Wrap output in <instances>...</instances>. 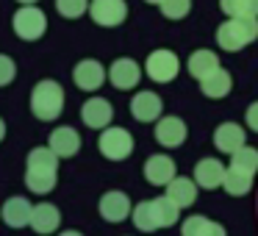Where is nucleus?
<instances>
[{"mask_svg":"<svg viewBox=\"0 0 258 236\" xmlns=\"http://www.w3.org/2000/svg\"><path fill=\"white\" fill-rule=\"evenodd\" d=\"M153 206H156V219H158V228H172V225L178 222L180 208L175 206V203L169 200L167 195H164V197H156V200H153Z\"/></svg>","mask_w":258,"mask_h":236,"instance_id":"27","label":"nucleus"},{"mask_svg":"<svg viewBox=\"0 0 258 236\" xmlns=\"http://www.w3.org/2000/svg\"><path fill=\"white\" fill-rule=\"evenodd\" d=\"M145 70L156 84H169V81H175V75H178L180 62L172 50H153L145 62Z\"/></svg>","mask_w":258,"mask_h":236,"instance_id":"6","label":"nucleus"},{"mask_svg":"<svg viewBox=\"0 0 258 236\" xmlns=\"http://www.w3.org/2000/svg\"><path fill=\"white\" fill-rule=\"evenodd\" d=\"M219 9L236 20H258V0H219Z\"/></svg>","mask_w":258,"mask_h":236,"instance_id":"25","label":"nucleus"},{"mask_svg":"<svg viewBox=\"0 0 258 236\" xmlns=\"http://www.w3.org/2000/svg\"><path fill=\"white\" fill-rule=\"evenodd\" d=\"M180 236H228V233H225V228L219 222L195 214V217L183 219V225H180Z\"/></svg>","mask_w":258,"mask_h":236,"instance_id":"22","label":"nucleus"},{"mask_svg":"<svg viewBox=\"0 0 258 236\" xmlns=\"http://www.w3.org/2000/svg\"><path fill=\"white\" fill-rule=\"evenodd\" d=\"M142 78V70L134 58H117V62L108 67V81H111L117 89H134Z\"/></svg>","mask_w":258,"mask_h":236,"instance_id":"14","label":"nucleus"},{"mask_svg":"<svg viewBox=\"0 0 258 236\" xmlns=\"http://www.w3.org/2000/svg\"><path fill=\"white\" fill-rule=\"evenodd\" d=\"M131 219H134L136 230H142V233H153V230H158V219H156V206H153V200H142L139 206H134Z\"/></svg>","mask_w":258,"mask_h":236,"instance_id":"24","label":"nucleus"},{"mask_svg":"<svg viewBox=\"0 0 258 236\" xmlns=\"http://www.w3.org/2000/svg\"><path fill=\"white\" fill-rule=\"evenodd\" d=\"M225 164L217 161V158H200V161L195 164V184L200 186V189H219V186L225 184Z\"/></svg>","mask_w":258,"mask_h":236,"instance_id":"11","label":"nucleus"},{"mask_svg":"<svg viewBox=\"0 0 258 236\" xmlns=\"http://www.w3.org/2000/svg\"><path fill=\"white\" fill-rule=\"evenodd\" d=\"M222 189L228 192L230 197H244L247 192L252 189V175L239 172V169L228 167V172H225V184H222Z\"/></svg>","mask_w":258,"mask_h":236,"instance_id":"26","label":"nucleus"},{"mask_svg":"<svg viewBox=\"0 0 258 236\" xmlns=\"http://www.w3.org/2000/svg\"><path fill=\"white\" fill-rule=\"evenodd\" d=\"M25 186L36 195H47L58 181V156L50 147H34L25 158Z\"/></svg>","mask_w":258,"mask_h":236,"instance_id":"1","label":"nucleus"},{"mask_svg":"<svg viewBox=\"0 0 258 236\" xmlns=\"http://www.w3.org/2000/svg\"><path fill=\"white\" fill-rule=\"evenodd\" d=\"M14 75H17V64L0 53V86H9L14 81Z\"/></svg>","mask_w":258,"mask_h":236,"instance_id":"31","label":"nucleus"},{"mask_svg":"<svg viewBox=\"0 0 258 236\" xmlns=\"http://www.w3.org/2000/svg\"><path fill=\"white\" fill-rule=\"evenodd\" d=\"M134 214V206H131V197L125 192H106L100 197V217L106 222H122Z\"/></svg>","mask_w":258,"mask_h":236,"instance_id":"9","label":"nucleus"},{"mask_svg":"<svg viewBox=\"0 0 258 236\" xmlns=\"http://www.w3.org/2000/svg\"><path fill=\"white\" fill-rule=\"evenodd\" d=\"M31 214H34V206L20 195L9 197V200L3 203V222H6L9 228H25V225H31Z\"/></svg>","mask_w":258,"mask_h":236,"instance_id":"18","label":"nucleus"},{"mask_svg":"<svg viewBox=\"0 0 258 236\" xmlns=\"http://www.w3.org/2000/svg\"><path fill=\"white\" fill-rule=\"evenodd\" d=\"M145 178H147V184H153V186H167L169 181L178 178V175H175V161L169 156H164V153L150 156L145 164Z\"/></svg>","mask_w":258,"mask_h":236,"instance_id":"15","label":"nucleus"},{"mask_svg":"<svg viewBox=\"0 0 258 236\" xmlns=\"http://www.w3.org/2000/svg\"><path fill=\"white\" fill-rule=\"evenodd\" d=\"M31 111L36 120L42 123H50L58 120L64 111V89L58 81H39L31 92Z\"/></svg>","mask_w":258,"mask_h":236,"instance_id":"2","label":"nucleus"},{"mask_svg":"<svg viewBox=\"0 0 258 236\" xmlns=\"http://www.w3.org/2000/svg\"><path fill=\"white\" fill-rule=\"evenodd\" d=\"M186 67H189V75L197 81L208 78L211 73H217L219 70V56L211 50H195L189 56V62H186Z\"/></svg>","mask_w":258,"mask_h":236,"instance_id":"21","label":"nucleus"},{"mask_svg":"<svg viewBox=\"0 0 258 236\" xmlns=\"http://www.w3.org/2000/svg\"><path fill=\"white\" fill-rule=\"evenodd\" d=\"M3 136H6V123L0 120V142H3Z\"/></svg>","mask_w":258,"mask_h":236,"instance_id":"33","label":"nucleus"},{"mask_svg":"<svg viewBox=\"0 0 258 236\" xmlns=\"http://www.w3.org/2000/svg\"><path fill=\"white\" fill-rule=\"evenodd\" d=\"M89 3H92V0H56V9H58V14H61V17L78 20L81 14L89 12Z\"/></svg>","mask_w":258,"mask_h":236,"instance_id":"29","label":"nucleus"},{"mask_svg":"<svg viewBox=\"0 0 258 236\" xmlns=\"http://www.w3.org/2000/svg\"><path fill=\"white\" fill-rule=\"evenodd\" d=\"M214 145H217L219 153L233 156L236 150L244 147V128L236 125V123H222L217 131H214Z\"/></svg>","mask_w":258,"mask_h":236,"instance_id":"17","label":"nucleus"},{"mask_svg":"<svg viewBox=\"0 0 258 236\" xmlns=\"http://www.w3.org/2000/svg\"><path fill=\"white\" fill-rule=\"evenodd\" d=\"M131 114L139 123H158L161 120V97L156 92H136L131 97Z\"/></svg>","mask_w":258,"mask_h":236,"instance_id":"12","label":"nucleus"},{"mask_svg":"<svg viewBox=\"0 0 258 236\" xmlns=\"http://www.w3.org/2000/svg\"><path fill=\"white\" fill-rule=\"evenodd\" d=\"M0 219H3V206H0Z\"/></svg>","mask_w":258,"mask_h":236,"instance_id":"37","label":"nucleus"},{"mask_svg":"<svg viewBox=\"0 0 258 236\" xmlns=\"http://www.w3.org/2000/svg\"><path fill=\"white\" fill-rule=\"evenodd\" d=\"M230 86H233V78H230L228 70L219 67L217 73H211L208 78L200 81V92L206 97H211V100H219V97H225L230 92Z\"/></svg>","mask_w":258,"mask_h":236,"instance_id":"23","label":"nucleus"},{"mask_svg":"<svg viewBox=\"0 0 258 236\" xmlns=\"http://www.w3.org/2000/svg\"><path fill=\"white\" fill-rule=\"evenodd\" d=\"M81 120H84L86 128L106 131L108 123L114 120V108H111V103L103 100V97H89V100L84 103V108H81Z\"/></svg>","mask_w":258,"mask_h":236,"instance_id":"10","label":"nucleus"},{"mask_svg":"<svg viewBox=\"0 0 258 236\" xmlns=\"http://www.w3.org/2000/svg\"><path fill=\"white\" fill-rule=\"evenodd\" d=\"M58 236H84V233H78V230H64V233H58Z\"/></svg>","mask_w":258,"mask_h":236,"instance_id":"34","label":"nucleus"},{"mask_svg":"<svg viewBox=\"0 0 258 236\" xmlns=\"http://www.w3.org/2000/svg\"><path fill=\"white\" fill-rule=\"evenodd\" d=\"M258 39V20H236L228 17L222 25L217 28V45L228 53L241 50L244 45Z\"/></svg>","mask_w":258,"mask_h":236,"instance_id":"3","label":"nucleus"},{"mask_svg":"<svg viewBox=\"0 0 258 236\" xmlns=\"http://www.w3.org/2000/svg\"><path fill=\"white\" fill-rule=\"evenodd\" d=\"M89 17L95 20V25L114 28V25L125 23V17H128V3L125 0H92Z\"/></svg>","mask_w":258,"mask_h":236,"instance_id":"7","label":"nucleus"},{"mask_svg":"<svg viewBox=\"0 0 258 236\" xmlns=\"http://www.w3.org/2000/svg\"><path fill=\"white\" fill-rule=\"evenodd\" d=\"M47 147L56 153L58 158H73L81 150V136L75 128L61 125V128H53V134L47 136Z\"/></svg>","mask_w":258,"mask_h":236,"instance_id":"13","label":"nucleus"},{"mask_svg":"<svg viewBox=\"0 0 258 236\" xmlns=\"http://www.w3.org/2000/svg\"><path fill=\"white\" fill-rule=\"evenodd\" d=\"M12 25H14V34H17L20 39L36 42V39H42L45 31H47V17H45V12L36 9V6H23L14 14Z\"/></svg>","mask_w":258,"mask_h":236,"instance_id":"4","label":"nucleus"},{"mask_svg":"<svg viewBox=\"0 0 258 236\" xmlns=\"http://www.w3.org/2000/svg\"><path fill=\"white\" fill-rule=\"evenodd\" d=\"M156 142L164 147H180L186 142V123L180 117H164L156 123Z\"/></svg>","mask_w":258,"mask_h":236,"instance_id":"16","label":"nucleus"},{"mask_svg":"<svg viewBox=\"0 0 258 236\" xmlns=\"http://www.w3.org/2000/svg\"><path fill=\"white\" fill-rule=\"evenodd\" d=\"M58 225H61V211H58L53 203H39V206H34L31 228H34L36 233L47 236V233H53V230H58Z\"/></svg>","mask_w":258,"mask_h":236,"instance_id":"19","label":"nucleus"},{"mask_svg":"<svg viewBox=\"0 0 258 236\" xmlns=\"http://www.w3.org/2000/svg\"><path fill=\"white\" fill-rule=\"evenodd\" d=\"M161 14L167 20H183L191 12V0H161Z\"/></svg>","mask_w":258,"mask_h":236,"instance_id":"30","label":"nucleus"},{"mask_svg":"<svg viewBox=\"0 0 258 236\" xmlns=\"http://www.w3.org/2000/svg\"><path fill=\"white\" fill-rule=\"evenodd\" d=\"M244 120H247V128L258 134V103H252V106L244 111Z\"/></svg>","mask_w":258,"mask_h":236,"instance_id":"32","label":"nucleus"},{"mask_svg":"<svg viewBox=\"0 0 258 236\" xmlns=\"http://www.w3.org/2000/svg\"><path fill=\"white\" fill-rule=\"evenodd\" d=\"M100 153L108 161H122L134 153V136L125 128H106L100 136Z\"/></svg>","mask_w":258,"mask_h":236,"instance_id":"5","label":"nucleus"},{"mask_svg":"<svg viewBox=\"0 0 258 236\" xmlns=\"http://www.w3.org/2000/svg\"><path fill=\"white\" fill-rule=\"evenodd\" d=\"M230 167L239 169V172H247V175H255L258 172V150L255 147H241L230 156Z\"/></svg>","mask_w":258,"mask_h":236,"instance_id":"28","label":"nucleus"},{"mask_svg":"<svg viewBox=\"0 0 258 236\" xmlns=\"http://www.w3.org/2000/svg\"><path fill=\"white\" fill-rule=\"evenodd\" d=\"M197 189H200V186H197L195 181L180 178V175H178L175 181H169V184H167V197H169V200H172L178 208H189L191 203L197 200Z\"/></svg>","mask_w":258,"mask_h":236,"instance_id":"20","label":"nucleus"},{"mask_svg":"<svg viewBox=\"0 0 258 236\" xmlns=\"http://www.w3.org/2000/svg\"><path fill=\"white\" fill-rule=\"evenodd\" d=\"M147 3H161V0H147Z\"/></svg>","mask_w":258,"mask_h":236,"instance_id":"36","label":"nucleus"},{"mask_svg":"<svg viewBox=\"0 0 258 236\" xmlns=\"http://www.w3.org/2000/svg\"><path fill=\"white\" fill-rule=\"evenodd\" d=\"M106 78H108V73L103 70L100 62H95V58H84V62H78V64H75V70H73L75 86H78V89H84V92L100 89Z\"/></svg>","mask_w":258,"mask_h":236,"instance_id":"8","label":"nucleus"},{"mask_svg":"<svg viewBox=\"0 0 258 236\" xmlns=\"http://www.w3.org/2000/svg\"><path fill=\"white\" fill-rule=\"evenodd\" d=\"M20 3H23V6H34L36 0H20Z\"/></svg>","mask_w":258,"mask_h":236,"instance_id":"35","label":"nucleus"}]
</instances>
